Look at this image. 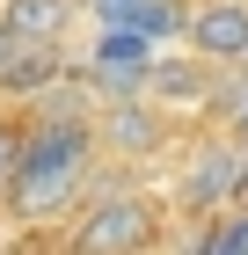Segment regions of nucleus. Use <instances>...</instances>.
Instances as JSON below:
<instances>
[{
	"label": "nucleus",
	"instance_id": "f257e3e1",
	"mask_svg": "<svg viewBox=\"0 0 248 255\" xmlns=\"http://www.w3.org/2000/svg\"><path fill=\"white\" fill-rule=\"evenodd\" d=\"M102 160L95 146V117L73 110H44L22 124V153H15V182H7V219L15 226H44L88 190V168Z\"/></svg>",
	"mask_w": 248,
	"mask_h": 255
},
{
	"label": "nucleus",
	"instance_id": "f03ea898",
	"mask_svg": "<svg viewBox=\"0 0 248 255\" xmlns=\"http://www.w3.org/2000/svg\"><path fill=\"white\" fill-rule=\"evenodd\" d=\"M161 248V204L139 190H102L73 226V255H153Z\"/></svg>",
	"mask_w": 248,
	"mask_h": 255
},
{
	"label": "nucleus",
	"instance_id": "7ed1b4c3",
	"mask_svg": "<svg viewBox=\"0 0 248 255\" xmlns=\"http://www.w3.org/2000/svg\"><path fill=\"white\" fill-rule=\"evenodd\" d=\"M234 190H248V138H241V131L190 146L183 175H175V212L212 219V212H227V204H234Z\"/></svg>",
	"mask_w": 248,
	"mask_h": 255
},
{
	"label": "nucleus",
	"instance_id": "20e7f679",
	"mask_svg": "<svg viewBox=\"0 0 248 255\" xmlns=\"http://www.w3.org/2000/svg\"><path fill=\"white\" fill-rule=\"evenodd\" d=\"M95 146L110 160H153V153H168V102H153V95H102Z\"/></svg>",
	"mask_w": 248,
	"mask_h": 255
},
{
	"label": "nucleus",
	"instance_id": "39448f33",
	"mask_svg": "<svg viewBox=\"0 0 248 255\" xmlns=\"http://www.w3.org/2000/svg\"><path fill=\"white\" fill-rule=\"evenodd\" d=\"M183 44L205 66H241L248 59V0H190L183 7Z\"/></svg>",
	"mask_w": 248,
	"mask_h": 255
},
{
	"label": "nucleus",
	"instance_id": "423d86ee",
	"mask_svg": "<svg viewBox=\"0 0 248 255\" xmlns=\"http://www.w3.org/2000/svg\"><path fill=\"white\" fill-rule=\"evenodd\" d=\"M66 7H73V0H0V29L15 44H58Z\"/></svg>",
	"mask_w": 248,
	"mask_h": 255
},
{
	"label": "nucleus",
	"instance_id": "0eeeda50",
	"mask_svg": "<svg viewBox=\"0 0 248 255\" xmlns=\"http://www.w3.org/2000/svg\"><path fill=\"white\" fill-rule=\"evenodd\" d=\"M190 255H248V204H227V212H212Z\"/></svg>",
	"mask_w": 248,
	"mask_h": 255
},
{
	"label": "nucleus",
	"instance_id": "6e6552de",
	"mask_svg": "<svg viewBox=\"0 0 248 255\" xmlns=\"http://www.w3.org/2000/svg\"><path fill=\"white\" fill-rule=\"evenodd\" d=\"M15 153H22V124L0 117V212H7V182H15Z\"/></svg>",
	"mask_w": 248,
	"mask_h": 255
},
{
	"label": "nucleus",
	"instance_id": "1a4fd4ad",
	"mask_svg": "<svg viewBox=\"0 0 248 255\" xmlns=\"http://www.w3.org/2000/svg\"><path fill=\"white\" fill-rule=\"evenodd\" d=\"M7 59H15V37H7V29H0V73H7Z\"/></svg>",
	"mask_w": 248,
	"mask_h": 255
},
{
	"label": "nucleus",
	"instance_id": "9d476101",
	"mask_svg": "<svg viewBox=\"0 0 248 255\" xmlns=\"http://www.w3.org/2000/svg\"><path fill=\"white\" fill-rule=\"evenodd\" d=\"M0 226H7V212H0Z\"/></svg>",
	"mask_w": 248,
	"mask_h": 255
}]
</instances>
